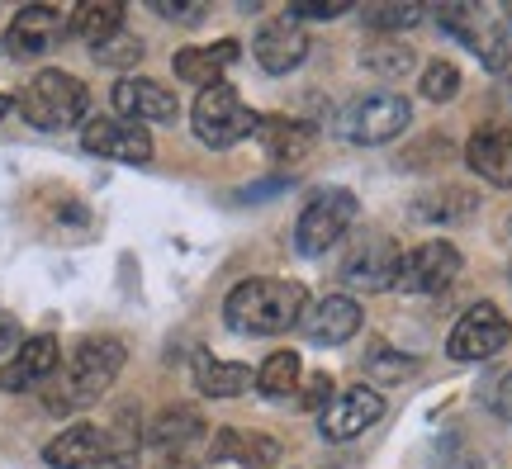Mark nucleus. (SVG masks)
<instances>
[{
	"instance_id": "5",
	"label": "nucleus",
	"mask_w": 512,
	"mask_h": 469,
	"mask_svg": "<svg viewBox=\"0 0 512 469\" xmlns=\"http://www.w3.org/2000/svg\"><path fill=\"white\" fill-rule=\"evenodd\" d=\"M356 195L351 190H323V195L313 199L309 209L299 214V223H294V247H299V256H328L342 237H347V228L356 223Z\"/></svg>"
},
{
	"instance_id": "13",
	"label": "nucleus",
	"mask_w": 512,
	"mask_h": 469,
	"mask_svg": "<svg viewBox=\"0 0 512 469\" xmlns=\"http://www.w3.org/2000/svg\"><path fill=\"white\" fill-rule=\"evenodd\" d=\"M304 337L318 346H342L347 337L361 332V304L347 299V294H328V299H318L313 308H304Z\"/></svg>"
},
{
	"instance_id": "9",
	"label": "nucleus",
	"mask_w": 512,
	"mask_h": 469,
	"mask_svg": "<svg viewBox=\"0 0 512 469\" xmlns=\"http://www.w3.org/2000/svg\"><path fill=\"white\" fill-rule=\"evenodd\" d=\"M413 124V109L403 95H366L347 109V138L351 143H366V147H380V143H394L403 128Z\"/></svg>"
},
{
	"instance_id": "8",
	"label": "nucleus",
	"mask_w": 512,
	"mask_h": 469,
	"mask_svg": "<svg viewBox=\"0 0 512 469\" xmlns=\"http://www.w3.org/2000/svg\"><path fill=\"white\" fill-rule=\"evenodd\" d=\"M508 337H512V327L503 318V308L475 304V308H465V318L451 327L446 356L451 361H489V356H498L508 346Z\"/></svg>"
},
{
	"instance_id": "11",
	"label": "nucleus",
	"mask_w": 512,
	"mask_h": 469,
	"mask_svg": "<svg viewBox=\"0 0 512 469\" xmlns=\"http://www.w3.org/2000/svg\"><path fill=\"white\" fill-rule=\"evenodd\" d=\"M62 365V351H57V337H24L19 351L10 356V365L0 370V389L5 394H24V389H38L48 384Z\"/></svg>"
},
{
	"instance_id": "28",
	"label": "nucleus",
	"mask_w": 512,
	"mask_h": 469,
	"mask_svg": "<svg viewBox=\"0 0 512 469\" xmlns=\"http://www.w3.org/2000/svg\"><path fill=\"white\" fill-rule=\"evenodd\" d=\"M361 62H366L375 76L394 81V76H403L408 67H413V48H408V43H399V38H375V43H366Z\"/></svg>"
},
{
	"instance_id": "6",
	"label": "nucleus",
	"mask_w": 512,
	"mask_h": 469,
	"mask_svg": "<svg viewBox=\"0 0 512 469\" xmlns=\"http://www.w3.org/2000/svg\"><path fill=\"white\" fill-rule=\"evenodd\" d=\"M437 24H446L489 72H508V29L489 5H437Z\"/></svg>"
},
{
	"instance_id": "18",
	"label": "nucleus",
	"mask_w": 512,
	"mask_h": 469,
	"mask_svg": "<svg viewBox=\"0 0 512 469\" xmlns=\"http://www.w3.org/2000/svg\"><path fill=\"white\" fill-rule=\"evenodd\" d=\"M67 29V15L57 10V5H24L10 24V53L15 57H38L48 53L57 38Z\"/></svg>"
},
{
	"instance_id": "15",
	"label": "nucleus",
	"mask_w": 512,
	"mask_h": 469,
	"mask_svg": "<svg viewBox=\"0 0 512 469\" xmlns=\"http://www.w3.org/2000/svg\"><path fill=\"white\" fill-rule=\"evenodd\" d=\"M105 455H110V432H100L91 422H76L57 441H48L43 460L53 469H105Z\"/></svg>"
},
{
	"instance_id": "3",
	"label": "nucleus",
	"mask_w": 512,
	"mask_h": 469,
	"mask_svg": "<svg viewBox=\"0 0 512 469\" xmlns=\"http://www.w3.org/2000/svg\"><path fill=\"white\" fill-rule=\"evenodd\" d=\"M86 109H91V95L67 72H38L19 95V114L43 133H62V128L81 124Z\"/></svg>"
},
{
	"instance_id": "12",
	"label": "nucleus",
	"mask_w": 512,
	"mask_h": 469,
	"mask_svg": "<svg viewBox=\"0 0 512 469\" xmlns=\"http://www.w3.org/2000/svg\"><path fill=\"white\" fill-rule=\"evenodd\" d=\"M384 417V398L375 394V389H366V384H356V389H347V394L337 398V403H328L323 408V436L328 441H351V436H361L366 427H375Z\"/></svg>"
},
{
	"instance_id": "21",
	"label": "nucleus",
	"mask_w": 512,
	"mask_h": 469,
	"mask_svg": "<svg viewBox=\"0 0 512 469\" xmlns=\"http://www.w3.org/2000/svg\"><path fill=\"white\" fill-rule=\"evenodd\" d=\"M195 384H200V394H209V398H238L256 384V370L200 351V356H195Z\"/></svg>"
},
{
	"instance_id": "30",
	"label": "nucleus",
	"mask_w": 512,
	"mask_h": 469,
	"mask_svg": "<svg viewBox=\"0 0 512 469\" xmlns=\"http://www.w3.org/2000/svg\"><path fill=\"white\" fill-rule=\"evenodd\" d=\"M138 57H143V43L133 34H119L114 38H105V43H95V62L100 67H114V72H124V67H138Z\"/></svg>"
},
{
	"instance_id": "35",
	"label": "nucleus",
	"mask_w": 512,
	"mask_h": 469,
	"mask_svg": "<svg viewBox=\"0 0 512 469\" xmlns=\"http://www.w3.org/2000/svg\"><path fill=\"white\" fill-rule=\"evenodd\" d=\"M351 5H342V0H337V5H290V19L294 24H299V19H337V15H347Z\"/></svg>"
},
{
	"instance_id": "20",
	"label": "nucleus",
	"mask_w": 512,
	"mask_h": 469,
	"mask_svg": "<svg viewBox=\"0 0 512 469\" xmlns=\"http://www.w3.org/2000/svg\"><path fill=\"white\" fill-rule=\"evenodd\" d=\"M242 57V48L233 43V38H223V43H209V48H181L176 53V76L181 81H190V86H200V91H209V86H219V76L233 67Z\"/></svg>"
},
{
	"instance_id": "33",
	"label": "nucleus",
	"mask_w": 512,
	"mask_h": 469,
	"mask_svg": "<svg viewBox=\"0 0 512 469\" xmlns=\"http://www.w3.org/2000/svg\"><path fill=\"white\" fill-rule=\"evenodd\" d=\"M152 10L162 19H176V24H200V19L209 15V5H171V0H157Z\"/></svg>"
},
{
	"instance_id": "32",
	"label": "nucleus",
	"mask_w": 512,
	"mask_h": 469,
	"mask_svg": "<svg viewBox=\"0 0 512 469\" xmlns=\"http://www.w3.org/2000/svg\"><path fill=\"white\" fill-rule=\"evenodd\" d=\"M413 370H418V361L413 356H394V351H375L366 361V375L380 379V384H403Z\"/></svg>"
},
{
	"instance_id": "39",
	"label": "nucleus",
	"mask_w": 512,
	"mask_h": 469,
	"mask_svg": "<svg viewBox=\"0 0 512 469\" xmlns=\"http://www.w3.org/2000/svg\"><path fill=\"white\" fill-rule=\"evenodd\" d=\"M5 109H10V100H5V95H0V119H5Z\"/></svg>"
},
{
	"instance_id": "17",
	"label": "nucleus",
	"mask_w": 512,
	"mask_h": 469,
	"mask_svg": "<svg viewBox=\"0 0 512 469\" xmlns=\"http://www.w3.org/2000/svg\"><path fill=\"white\" fill-rule=\"evenodd\" d=\"M399 256L403 252L389 242V237H370L366 247L351 252V261L342 266V280H347L351 289H366V294L389 289L394 285V271H399Z\"/></svg>"
},
{
	"instance_id": "38",
	"label": "nucleus",
	"mask_w": 512,
	"mask_h": 469,
	"mask_svg": "<svg viewBox=\"0 0 512 469\" xmlns=\"http://www.w3.org/2000/svg\"><path fill=\"white\" fill-rule=\"evenodd\" d=\"M157 469H195V460H190L185 451H171V455H162V465Z\"/></svg>"
},
{
	"instance_id": "40",
	"label": "nucleus",
	"mask_w": 512,
	"mask_h": 469,
	"mask_svg": "<svg viewBox=\"0 0 512 469\" xmlns=\"http://www.w3.org/2000/svg\"><path fill=\"white\" fill-rule=\"evenodd\" d=\"M503 15H508V19H512V5H508V10H503Z\"/></svg>"
},
{
	"instance_id": "29",
	"label": "nucleus",
	"mask_w": 512,
	"mask_h": 469,
	"mask_svg": "<svg viewBox=\"0 0 512 469\" xmlns=\"http://www.w3.org/2000/svg\"><path fill=\"white\" fill-rule=\"evenodd\" d=\"M361 19H366V29H375V34H394V29L418 24L422 5H366V10H361Z\"/></svg>"
},
{
	"instance_id": "25",
	"label": "nucleus",
	"mask_w": 512,
	"mask_h": 469,
	"mask_svg": "<svg viewBox=\"0 0 512 469\" xmlns=\"http://www.w3.org/2000/svg\"><path fill=\"white\" fill-rule=\"evenodd\" d=\"M72 29L95 48V43H105L124 29V5L119 0H86L72 10Z\"/></svg>"
},
{
	"instance_id": "14",
	"label": "nucleus",
	"mask_w": 512,
	"mask_h": 469,
	"mask_svg": "<svg viewBox=\"0 0 512 469\" xmlns=\"http://www.w3.org/2000/svg\"><path fill=\"white\" fill-rule=\"evenodd\" d=\"M114 109H119V119H133V124H171L176 119V95L157 86V81L124 76L114 86Z\"/></svg>"
},
{
	"instance_id": "26",
	"label": "nucleus",
	"mask_w": 512,
	"mask_h": 469,
	"mask_svg": "<svg viewBox=\"0 0 512 469\" xmlns=\"http://www.w3.org/2000/svg\"><path fill=\"white\" fill-rule=\"evenodd\" d=\"M299 379H304L299 356H294V351H275V356H266L261 370H256V389L266 398H294L299 394Z\"/></svg>"
},
{
	"instance_id": "22",
	"label": "nucleus",
	"mask_w": 512,
	"mask_h": 469,
	"mask_svg": "<svg viewBox=\"0 0 512 469\" xmlns=\"http://www.w3.org/2000/svg\"><path fill=\"white\" fill-rule=\"evenodd\" d=\"M214 460H238L242 469H271L280 460V441L266 432H219L214 436Z\"/></svg>"
},
{
	"instance_id": "24",
	"label": "nucleus",
	"mask_w": 512,
	"mask_h": 469,
	"mask_svg": "<svg viewBox=\"0 0 512 469\" xmlns=\"http://www.w3.org/2000/svg\"><path fill=\"white\" fill-rule=\"evenodd\" d=\"M256 133H261V143H266V152L271 157H280V162H299L304 152L313 147V124H299V119H261L256 124Z\"/></svg>"
},
{
	"instance_id": "37",
	"label": "nucleus",
	"mask_w": 512,
	"mask_h": 469,
	"mask_svg": "<svg viewBox=\"0 0 512 469\" xmlns=\"http://www.w3.org/2000/svg\"><path fill=\"white\" fill-rule=\"evenodd\" d=\"M15 337H19V323L10 318V313H5V308H0V351H5V346L15 342Z\"/></svg>"
},
{
	"instance_id": "41",
	"label": "nucleus",
	"mask_w": 512,
	"mask_h": 469,
	"mask_svg": "<svg viewBox=\"0 0 512 469\" xmlns=\"http://www.w3.org/2000/svg\"><path fill=\"white\" fill-rule=\"evenodd\" d=\"M508 271H512V266H508Z\"/></svg>"
},
{
	"instance_id": "16",
	"label": "nucleus",
	"mask_w": 512,
	"mask_h": 469,
	"mask_svg": "<svg viewBox=\"0 0 512 469\" xmlns=\"http://www.w3.org/2000/svg\"><path fill=\"white\" fill-rule=\"evenodd\" d=\"M252 53H256V62H261V72L285 76L309 57V34H304L294 19H275V24H266V29L256 34Z\"/></svg>"
},
{
	"instance_id": "19",
	"label": "nucleus",
	"mask_w": 512,
	"mask_h": 469,
	"mask_svg": "<svg viewBox=\"0 0 512 469\" xmlns=\"http://www.w3.org/2000/svg\"><path fill=\"white\" fill-rule=\"evenodd\" d=\"M465 162H470L479 181L512 190V133L508 128H479L470 147H465Z\"/></svg>"
},
{
	"instance_id": "34",
	"label": "nucleus",
	"mask_w": 512,
	"mask_h": 469,
	"mask_svg": "<svg viewBox=\"0 0 512 469\" xmlns=\"http://www.w3.org/2000/svg\"><path fill=\"white\" fill-rule=\"evenodd\" d=\"M328 398H332V379H328V375H313V379H309V389H304V398H299V403H304L309 413H323V403H328Z\"/></svg>"
},
{
	"instance_id": "27",
	"label": "nucleus",
	"mask_w": 512,
	"mask_h": 469,
	"mask_svg": "<svg viewBox=\"0 0 512 469\" xmlns=\"http://www.w3.org/2000/svg\"><path fill=\"white\" fill-rule=\"evenodd\" d=\"M413 214H418L422 223H460L465 214H475V195L441 185L437 195H422L418 204H413Z\"/></svg>"
},
{
	"instance_id": "31",
	"label": "nucleus",
	"mask_w": 512,
	"mask_h": 469,
	"mask_svg": "<svg viewBox=\"0 0 512 469\" xmlns=\"http://www.w3.org/2000/svg\"><path fill=\"white\" fill-rule=\"evenodd\" d=\"M456 91H460V72L451 62H432V67L422 72V95H427V100L446 105V100H456Z\"/></svg>"
},
{
	"instance_id": "4",
	"label": "nucleus",
	"mask_w": 512,
	"mask_h": 469,
	"mask_svg": "<svg viewBox=\"0 0 512 469\" xmlns=\"http://www.w3.org/2000/svg\"><path fill=\"white\" fill-rule=\"evenodd\" d=\"M190 124H195V138L204 147H233L247 133H256L261 119H256V109H247V100L228 81H219V86L200 91V100L190 109Z\"/></svg>"
},
{
	"instance_id": "23",
	"label": "nucleus",
	"mask_w": 512,
	"mask_h": 469,
	"mask_svg": "<svg viewBox=\"0 0 512 469\" xmlns=\"http://www.w3.org/2000/svg\"><path fill=\"white\" fill-rule=\"evenodd\" d=\"M200 436H204V417L195 413V408H166V413L152 422L147 441L162 455H171V451H190Z\"/></svg>"
},
{
	"instance_id": "10",
	"label": "nucleus",
	"mask_w": 512,
	"mask_h": 469,
	"mask_svg": "<svg viewBox=\"0 0 512 469\" xmlns=\"http://www.w3.org/2000/svg\"><path fill=\"white\" fill-rule=\"evenodd\" d=\"M81 147H86L91 157H110V162H147V157H152L147 128L133 124V119H119V114L86 119V128H81Z\"/></svg>"
},
{
	"instance_id": "36",
	"label": "nucleus",
	"mask_w": 512,
	"mask_h": 469,
	"mask_svg": "<svg viewBox=\"0 0 512 469\" xmlns=\"http://www.w3.org/2000/svg\"><path fill=\"white\" fill-rule=\"evenodd\" d=\"M494 413L503 417V422H512V370L498 379V389H494Z\"/></svg>"
},
{
	"instance_id": "1",
	"label": "nucleus",
	"mask_w": 512,
	"mask_h": 469,
	"mask_svg": "<svg viewBox=\"0 0 512 469\" xmlns=\"http://www.w3.org/2000/svg\"><path fill=\"white\" fill-rule=\"evenodd\" d=\"M128 351L119 337H86V342L72 351V361L57 365V375L43 384V403H48V413H81V408H91L95 398L105 394L114 384V375L124 370Z\"/></svg>"
},
{
	"instance_id": "7",
	"label": "nucleus",
	"mask_w": 512,
	"mask_h": 469,
	"mask_svg": "<svg viewBox=\"0 0 512 469\" xmlns=\"http://www.w3.org/2000/svg\"><path fill=\"white\" fill-rule=\"evenodd\" d=\"M456 275H460V252L451 242H422V247L399 256L394 289H403V294H441V289L456 285Z\"/></svg>"
},
{
	"instance_id": "2",
	"label": "nucleus",
	"mask_w": 512,
	"mask_h": 469,
	"mask_svg": "<svg viewBox=\"0 0 512 469\" xmlns=\"http://www.w3.org/2000/svg\"><path fill=\"white\" fill-rule=\"evenodd\" d=\"M304 285H294V280H271V275H261V280H242L228 299H223V318L233 332L242 337H280V332H290L299 318H304Z\"/></svg>"
}]
</instances>
